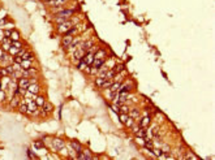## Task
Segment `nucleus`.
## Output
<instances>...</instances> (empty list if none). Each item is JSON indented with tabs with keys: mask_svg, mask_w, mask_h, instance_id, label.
Here are the masks:
<instances>
[{
	"mask_svg": "<svg viewBox=\"0 0 215 160\" xmlns=\"http://www.w3.org/2000/svg\"><path fill=\"white\" fill-rule=\"evenodd\" d=\"M160 150H162L163 154H171V146L169 145H162V147H160Z\"/></svg>",
	"mask_w": 215,
	"mask_h": 160,
	"instance_id": "obj_34",
	"label": "nucleus"
},
{
	"mask_svg": "<svg viewBox=\"0 0 215 160\" xmlns=\"http://www.w3.org/2000/svg\"><path fill=\"white\" fill-rule=\"evenodd\" d=\"M73 38L72 35H63L62 38V46L63 48H68V47L72 44V42H73Z\"/></svg>",
	"mask_w": 215,
	"mask_h": 160,
	"instance_id": "obj_9",
	"label": "nucleus"
},
{
	"mask_svg": "<svg viewBox=\"0 0 215 160\" xmlns=\"http://www.w3.org/2000/svg\"><path fill=\"white\" fill-rule=\"evenodd\" d=\"M71 147L73 148L74 151H76L77 154H80V152H82V150H83L82 145H81V143H80V142H78V141H71Z\"/></svg>",
	"mask_w": 215,
	"mask_h": 160,
	"instance_id": "obj_13",
	"label": "nucleus"
},
{
	"mask_svg": "<svg viewBox=\"0 0 215 160\" xmlns=\"http://www.w3.org/2000/svg\"><path fill=\"white\" fill-rule=\"evenodd\" d=\"M33 67V61L31 60H22L21 63V68L22 69H29Z\"/></svg>",
	"mask_w": 215,
	"mask_h": 160,
	"instance_id": "obj_25",
	"label": "nucleus"
},
{
	"mask_svg": "<svg viewBox=\"0 0 215 160\" xmlns=\"http://www.w3.org/2000/svg\"><path fill=\"white\" fill-rule=\"evenodd\" d=\"M136 137H140V138H148V128H140L138 132L136 133Z\"/></svg>",
	"mask_w": 215,
	"mask_h": 160,
	"instance_id": "obj_17",
	"label": "nucleus"
},
{
	"mask_svg": "<svg viewBox=\"0 0 215 160\" xmlns=\"http://www.w3.org/2000/svg\"><path fill=\"white\" fill-rule=\"evenodd\" d=\"M52 111H54L52 103H50V102H47V100H46V103H44V104L42 105V108H40V116L47 117L48 115L52 113Z\"/></svg>",
	"mask_w": 215,
	"mask_h": 160,
	"instance_id": "obj_3",
	"label": "nucleus"
},
{
	"mask_svg": "<svg viewBox=\"0 0 215 160\" xmlns=\"http://www.w3.org/2000/svg\"><path fill=\"white\" fill-rule=\"evenodd\" d=\"M11 46H13V47H16V48H22L24 47V43H22L21 40H12V44Z\"/></svg>",
	"mask_w": 215,
	"mask_h": 160,
	"instance_id": "obj_37",
	"label": "nucleus"
},
{
	"mask_svg": "<svg viewBox=\"0 0 215 160\" xmlns=\"http://www.w3.org/2000/svg\"><path fill=\"white\" fill-rule=\"evenodd\" d=\"M11 39H12V40H21V35H20V33L16 30V29H13V30H12Z\"/></svg>",
	"mask_w": 215,
	"mask_h": 160,
	"instance_id": "obj_27",
	"label": "nucleus"
},
{
	"mask_svg": "<svg viewBox=\"0 0 215 160\" xmlns=\"http://www.w3.org/2000/svg\"><path fill=\"white\" fill-rule=\"evenodd\" d=\"M76 67H77V69H78V70H85V68L87 67V64L85 63V60H83V59H81L80 61L76 64Z\"/></svg>",
	"mask_w": 215,
	"mask_h": 160,
	"instance_id": "obj_26",
	"label": "nucleus"
},
{
	"mask_svg": "<svg viewBox=\"0 0 215 160\" xmlns=\"http://www.w3.org/2000/svg\"><path fill=\"white\" fill-rule=\"evenodd\" d=\"M20 49H21V48H20ZM20 49L16 48V47H13V46H11V48H9V51H8V53H9V55H12V56H16L17 53H19Z\"/></svg>",
	"mask_w": 215,
	"mask_h": 160,
	"instance_id": "obj_40",
	"label": "nucleus"
},
{
	"mask_svg": "<svg viewBox=\"0 0 215 160\" xmlns=\"http://www.w3.org/2000/svg\"><path fill=\"white\" fill-rule=\"evenodd\" d=\"M34 102L37 103V105L39 108H42V105L44 104V103H46V96L44 95H40V94H38L37 96H35V100H34Z\"/></svg>",
	"mask_w": 215,
	"mask_h": 160,
	"instance_id": "obj_15",
	"label": "nucleus"
},
{
	"mask_svg": "<svg viewBox=\"0 0 215 160\" xmlns=\"http://www.w3.org/2000/svg\"><path fill=\"white\" fill-rule=\"evenodd\" d=\"M8 99V96H7V91L5 90H0V103H4Z\"/></svg>",
	"mask_w": 215,
	"mask_h": 160,
	"instance_id": "obj_36",
	"label": "nucleus"
},
{
	"mask_svg": "<svg viewBox=\"0 0 215 160\" xmlns=\"http://www.w3.org/2000/svg\"><path fill=\"white\" fill-rule=\"evenodd\" d=\"M108 57V53H107V49H105V48H99L98 51L95 52V55H94V59H107Z\"/></svg>",
	"mask_w": 215,
	"mask_h": 160,
	"instance_id": "obj_10",
	"label": "nucleus"
},
{
	"mask_svg": "<svg viewBox=\"0 0 215 160\" xmlns=\"http://www.w3.org/2000/svg\"><path fill=\"white\" fill-rule=\"evenodd\" d=\"M136 142H137L140 146H144V145H145V138H140V137H136Z\"/></svg>",
	"mask_w": 215,
	"mask_h": 160,
	"instance_id": "obj_44",
	"label": "nucleus"
},
{
	"mask_svg": "<svg viewBox=\"0 0 215 160\" xmlns=\"http://www.w3.org/2000/svg\"><path fill=\"white\" fill-rule=\"evenodd\" d=\"M151 124V116L150 115H144V116H141V119L138 120V125L141 126V128H149Z\"/></svg>",
	"mask_w": 215,
	"mask_h": 160,
	"instance_id": "obj_6",
	"label": "nucleus"
},
{
	"mask_svg": "<svg viewBox=\"0 0 215 160\" xmlns=\"http://www.w3.org/2000/svg\"><path fill=\"white\" fill-rule=\"evenodd\" d=\"M140 128H141V126L138 125V122H134L132 126H130V128H129V129L132 130V133H133V134H136V133L138 132V129H140Z\"/></svg>",
	"mask_w": 215,
	"mask_h": 160,
	"instance_id": "obj_41",
	"label": "nucleus"
},
{
	"mask_svg": "<svg viewBox=\"0 0 215 160\" xmlns=\"http://www.w3.org/2000/svg\"><path fill=\"white\" fill-rule=\"evenodd\" d=\"M115 76H116V72H115V69H108L107 73H106V80H114Z\"/></svg>",
	"mask_w": 215,
	"mask_h": 160,
	"instance_id": "obj_24",
	"label": "nucleus"
},
{
	"mask_svg": "<svg viewBox=\"0 0 215 160\" xmlns=\"http://www.w3.org/2000/svg\"><path fill=\"white\" fill-rule=\"evenodd\" d=\"M128 115H129V117H132V119H134V120H137V121H138L142 116L141 109L137 107H130V111H129Z\"/></svg>",
	"mask_w": 215,
	"mask_h": 160,
	"instance_id": "obj_7",
	"label": "nucleus"
},
{
	"mask_svg": "<svg viewBox=\"0 0 215 160\" xmlns=\"http://www.w3.org/2000/svg\"><path fill=\"white\" fill-rule=\"evenodd\" d=\"M17 83H19V86L22 87V89H28V87L30 86V80H29V78H25V77H21L20 80H17Z\"/></svg>",
	"mask_w": 215,
	"mask_h": 160,
	"instance_id": "obj_11",
	"label": "nucleus"
},
{
	"mask_svg": "<svg viewBox=\"0 0 215 160\" xmlns=\"http://www.w3.org/2000/svg\"><path fill=\"white\" fill-rule=\"evenodd\" d=\"M51 147L54 148V151H60L65 147V142L63 138H52L51 142Z\"/></svg>",
	"mask_w": 215,
	"mask_h": 160,
	"instance_id": "obj_4",
	"label": "nucleus"
},
{
	"mask_svg": "<svg viewBox=\"0 0 215 160\" xmlns=\"http://www.w3.org/2000/svg\"><path fill=\"white\" fill-rule=\"evenodd\" d=\"M28 156L29 157H35V159H37V155H35V154H34V152H33V151H31V150H28Z\"/></svg>",
	"mask_w": 215,
	"mask_h": 160,
	"instance_id": "obj_47",
	"label": "nucleus"
},
{
	"mask_svg": "<svg viewBox=\"0 0 215 160\" xmlns=\"http://www.w3.org/2000/svg\"><path fill=\"white\" fill-rule=\"evenodd\" d=\"M11 44H12V42H1L0 43V47H1V49H3L4 52H8L9 51V48H11Z\"/></svg>",
	"mask_w": 215,
	"mask_h": 160,
	"instance_id": "obj_29",
	"label": "nucleus"
},
{
	"mask_svg": "<svg viewBox=\"0 0 215 160\" xmlns=\"http://www.w3.org/2000/svg\"><path fill=\"white\" fill-rule=\"evenodd\" d=\"M7 22H8L7 21V18H0V29L4 28V26L7 25Z\"/></svg>",
	"mask_w": 215,
	"mask_h": 160,
	"instance_id": "obj_46",
	"label": "nucleus"
},
{
	"mask_svg": "<svg viewBox=\"0 0 215 160\" xmlns=\"http://www.w3.org/2000/svg\"><path fill=\"white\" fill-rule=\"evenodd\" d=\"M22 60H31V61H34V53L28 49V51L22 55Z\"/></svg>",
	"mask_w": 215,
	"mask_h": 160,
	"instance_id": "obj_22",
	"label": "nucleus"
},
{
	"mask_svg": "<svg viewBox=\"0 0 215 160\" xmlns=\"http://www.w3.org/2000/svg\"><path fill=\"white\" fill-rule=\"evenodd\" d=\"M28 91L33 92V94H35V95H38L40 92V85L39 83H30V86L28 87Z\"/></svg>",
	"mask_w": 215,
	"mask_h": 160,
	"instance_id": "obj_12",
	"label": "nucleus"
},
{
	"mask_svg": "<svg viewBox=\"0 0 215 160\" xmlns=\"http://www.w3.org/2000/svg\"><path fill=\"white\" fill-rule=\"evenodd\" d=\"M133 89H134V82L130 78H125L123 82L120 83L119 92H132Z\"/></svg>",
	"mask_w": 215,
	"mask_h": 160,
	"instance_id": "obj_1",
	"label": "nucleus"
},
{
	"mask_svg": "<svg viewBox=\"0 0 215 160\" xmlns=\"http://www.w3.org/2000/svg\"><path fill=\"white\" fill-rule=\"evenodd\" d=\"M111 108H112V111H115L116 113H119V112H120V109H119V104H115V103H112Z\"/></svg>",
	"mask_w": 215,
	"mask_h": 160,
	"instance_id": "obj_45",
	"label": "nucleus"
},
{
	"mask_svg": "<svg viewBox=\"0 0 215 160\" xmlns=\"http://www.w3.org/2000/svg\"><path fill=\"white\" fill-rule=\"evenodd\" d=\"M151 154H154V156L160 157L163 155V152H162V150H160V147H154L153 151H151Z\"/></svg>",
	"mask_w": 215,
	"mask_h": 160,
	"instance_id": "obj_31",
	"label": "nucleus"
},
{
	"mask_svg": "<svg viewBox=\"0 0 215 160\" xmlns=\"http://www.w3.org/2000/svg\"><path fill=\"white\" fill-rule=\"evenodd\" d=\"M38 108H39V107L37 105V103L34 102V100H30V102L28 103V113H26V115H31L34 111H37Z\"/></svg>",
	"mask_w": 215,
	"mask_h": 160,
	"instance_id": "obj_14",
	"label": "nucleus"
},
{
	"mask_svg": "<svg viewBox=\"0 0 215 160\" xmlns=\"http://www.w3.org/2000/svg\"><path fill=\"white\" fill-rule=\"evenodd\" d=\"M128 117H129L128 113H119V120H120V122L121 124L125 122V121L128 120Z\"/></svg>",
	"mask_w": 215,
	"mask_h": 160,
	"instance_id": "obj_39",
	"label": "nucleus"
},
{
	"mask_svg": "<svg viewBox=\"0 0 215 160\" xmlns=\"http://www.w3.org/2000/svg\"><path fill=\"white\" fill-rule=\"evenodd\" d=\"M134 122H136L134 119H132V117H128V120L124 122V125H125V128H128V129H129V128H130V126H132Z\"/></svg>",
	"mask_w": 215,
	"mask_h": 160,
	"instance_id": "obj_38",
	"label": "nucleus"
},
{
	"mask_svg": "<svg viewBox=\"0 0 215 160\" xmlns=\"http://www.w3.org/2000/svg\"><path fill=\"white\" fill-rule=\"evenodd\" d=\"M22 96L20 95H13L12 98L9 99V108H19L20 103H21Z\"/></svg>",
	"mask_w": 215,
	"mask_h": 160,
	"instance_id": "obj_8",
	"label": "nucleus"
},
{
	"mask_svg": "<svg viewBox=\"0 0 215 160\" xmlns=\"http://www.w3.org/2000/svg\"><path fill=\"white\" fill-rule=\"evenodd\" d=\"M21 77H22V69H20V70H15L12 73V76H11V78H13V80H20Z\"/></svg>",
	"mask_w": 215,
	"mask_h": 160,
	"instance_id": "obj_30",
	"label": "nucleus"
},
{
	"mask_svg": "<svg viewBox=\"0 0 215 160\" xmlns=\"http://www.w3.org/2000/svg\"><path fill=\"white\" fill-rule=\"evenodd\" d=\"M40 1H43V3H47V1H50V0H40Z\"/></svg>",
	"mask_w": 215,
	"mask_h": 160,
	"instance_id": "obj_49",
	"label": "nucleus"
},
{
	"mask_svg": "<svg viewBox=\"0 0 215 160\" xmlns=\"http://www.w3.org/2000/svg\"><path fill=\"white\" fill-rule=\"evenodd\" d=\"M29 74H30V78L31 77H38V69L37 68H34V67H31V68L28 69Z\"/></svg>",
	"mask_w": 215,
	"mask_h": 160,
	"instance_id": "obj_33",
	"label": "nucleus"
},
{
	"mask_svg": "<svg viewBox=\"0 0 215 160\" xmlns=\"http://www.w3.org/2000/svg\"><path fill=\"white\" fill-rule=\"evenodd\" d=\"M114 69H115V72H116V74H117V73H120V72H123L124 69H125V64H123V63H119V64H115Z\"/></svg>",
	"mask_w": 215,
	"mask_h": 160,
	"instance_id": "obj_28",
	"label": "nucleus"
},
{
	"mask_svg": "<svg viewBox=\"0 0 215 160\" xmlns=\"http://www.w3.org/2000/svg\"><path fill=\"white\" fill-rule=\"evenodd\" d=\"M119 87H120V82H116V81H114V83L110 86V91L115 92V91H119Z\"/></svg>",
	"mask_w": 215,
	"mask_h": 160,
	"instance_id": "obj_32",
	"label": "nucleus"
},
{
	"mask_svg": "<svg viewBox=\"0 0 215 160\" xmlns=\"http://www.w3.org/2000/svg\"><path fill=\"white\" fill-rule=\"evenodd\" d=\"M119 109H120L119 113H129L130 107H129V104H126V103H123V104L119 105Z\"/></svg>",
	"mask_w": 215,
	"mask_h": 160,
	"instance_id": "obj_21",
	"label": "nucleus"
},
{
	"mask_svg": "<svg viewBox=\"0 0 215 160\" xmlns=\"http://www.w3.org/2000/svg\"><path fill=\"white\" fill-rule=\"evenodd\" d=\"M83 60L87 65H93V61H94V55L91 52H86L85 56H83Z\"/></svg>",
	"mask_w": 215,
	"mask_h": 160,
	"instance_id": "obj_16",
	"label": "nucleus"
},
{
	"mask_svg": "<svg viewBox=\"0 0 215 160\" xmlns=\"http://www.w3.org/2000/svg\"><path fill=\"white\" fill-rule=\"evenodd\" d=\"M72 26H74V25H73V22L71 21V18H69L68 21L63 22V24L56 25V31H58V33H59L60 35H64L65 33H67V31L72 28Z\"/></svg>",
	"mask_w": 215,
	"mask_h": 160,
	"instance_id": "obj_2",
	"label": "nucleus"
},
{
	"mask_svg": "<svg viewBox=\"0 0 215 160\" xmlns=\"http://www.w3.org/2000/svg\"><path fill=\"white\" fill-rule=\"evenodd\" d=\"M68 3H69V0H50L46 4L50 8H56V7H67Z\"/></svg>",
	"mask_w": 215,
	"mask_h": 160,
	"instance_id": "obj_5",
	"label": "nucleus"
},
{
	"mask_svg": "<svg viewBox=\"0 0 215 160\" xmlns=\"http://www.w3.org/2000/svg\"><path fill=\"white\" fill-rule=\"evenodd\" d=\"M102 65H105V59H94V61H93V67H95V68H101Z\"/></svg>",
	"mask_w": 215,
	"mask_h": 160,
	"instance_id": "obj_23",
	"label": "nucleus"
},
{
	"mask_svg": "<svg viewBox=\"0 0 215 160\" xmlns=\"http://www.w3.org/2000/svg\"><path fill=\"white\" fill-rule=\"evenodd\" d=\"M33 146L35 150H42V148H44L46 145H44V141H43V139H37V141H34Z\"/></svg>",
	"mask_w": 215,
	"mask_h": 160,
	"instance_id": "obj_18",
	"label": "nucleus"
},
{
	"mask_svg": "<svg viewBox=\"0 0 215 160\" xmlns=\"http://www.w3.org/2000/svg\"><path fill=\"white\" fill-rule=\"evenodd\" d=\"M4 69H5V72H7V74H8V76H12V73L13 72H15V69H13V65L12 64H9V65H7V67H3Z\"/></svg>",
	"mask_w": 215,
	"mask_h": 160,
	"instance_id": "obj_35",
	"label": "nucleus"
},
{
	"mask_svg": "<svg viewBox=\"0 0 215 160\" xmlns=\"http://www.w3.org/2000/svg\"><path fill=\"white\" fill-rule=\"evenodd\" d=\"M106 78L103 77H99V76H97L95 80H94V85H95L97 87H99V89H102V86H103V83H105Z\"/></svg>",
	"mask_w": 215,
	"mask_h": 160,
	"instance_id": "obj_20",
	"label": "nucleus"
},
{
	"mask_svg": "<svg viewBox=\"0 0 215 160\" xmlns=\"http://www.w3.org/2000/svg\"><path fill=\"white\" fill-rule=\"evenodd\" d=\"M115 64H116V63H115V59L114 57H107L105 60V65L107 67L108 69H112L115 67Z\"/></svg>",
	"mask_w": 215,
	"mask_h": 160,
	"instance_id": "obj_19",
	"label": "nucleus"
},
{
	"mask_svg": "<svg viewBox=\"0 0 215 160\" xmlns=\"http://www.w3.org/2000/svg\"><path fill=\"white\" fill-rule=\"evenodd\" d=\"M114 83V80H106L105 83H103V86H102V89L105 90V89H110V86Z\"/></svg>",
	"mask_w": 215,
	"mask_h": 160,
	"instance_id": "obj_42",
	"label": "nucleus"
},
{
	"mask_svg": "<svg viewBox=\"0 0 215 160\" xmlns=\"http://www.w3.org/2000/svg\"><path fill=\"white\" fill-rule=\"evenodd\" d=\"M98 74V68H95V67H93V65H90V72H89V76H97Z\"/></svg>",
	"mask_w": 215,
	"mask_h": 160,
	"instance_id": "obj_43",
	"label": "nucleus"
},
{
	"mask_svg": "<svg viewBox=\"0 0 215 160\" xmlns=\"http://www.w3.org/2000/svg\"><path fill=\"white\" fill-rule=\"evenodd\" d=\"M3 38H4V31H3V29H0V42H1Z\"/></svg>",
	"mask_w": 215,
	"mask_h": 160,
	"instance_id": "obj_48",
	"label": "nucleus"
}]
</instances>
